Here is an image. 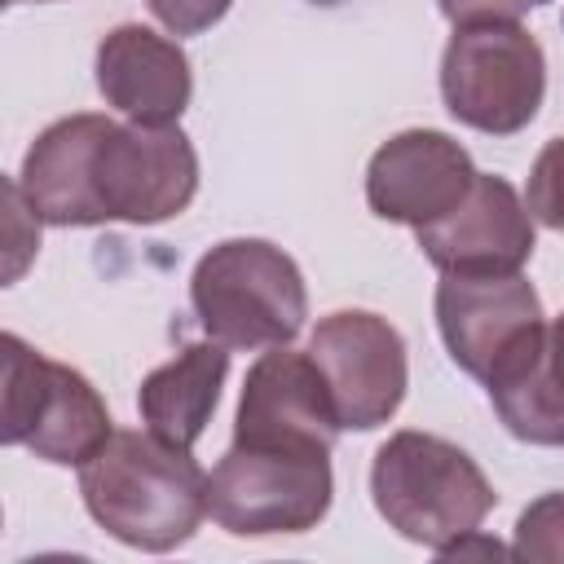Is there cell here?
<instances>
[{
	"label": "cell",
	"mask_w": 564,
	"mask_h": 564,
	"mask_svg": "<svg viewBox=\"0 0 564 564\" xmlns=\"http://www.w3.org/2000/svg\"><path fill=\"white\" fill-rule=\"evenodd\" d=\"M88 516L137 551H176L207 516V476L185 445L159 432H110L79 467Z\"/></svg>",
	"instance_id": "1"
},
{
	"label": "cell",
	"mask_w": 564,
	"mask_h": 564,
	"mask_svg": "<svg viewBox=\"0 0 564 564\" xmlns=\"http://www.w3.org/2000/svg\"><path fill=\"white\" fill-rule=\"evenodd\" d=\"M370 498L388 529L436 555H458L498 502L467 449L410 427L379 445L370 463Z\"/></svg>",
	"instance_id": "2"
},
{
	"label": "cell",
	"mask_w": 564,
	"mask_h": 564,
	"mask_svg": "<svg viewBox=\"0 0 564 564\" xmlns=\"http://www.w3.org/2000/svg\"><path fill=\"white\" fill-rule=\"evenodd\" d=\"M189 300L207 339L238 352L291 344L308 317L300 264L264 238L216 242L194 264Z\"/></svg>",
	"instance_id": "3"
},
{
	"label": "cell",
	"mask_w": 564,
	"mask_h": 564,
	"mask_svg": "<svg viewBox=\"0 0 564 564\" xmlns=\"http://www.w3.org/2000/svg\"><path fill=\"white\" fill-rule=\"evenodd\" d=\"M330 449L234 441L207 476V516L234 538L308 533L330 511Z\"/></svg>",
	"instance_id": "4"
},
{
	"label": "cell",
	"mask_w": 564,
	"mask_h": 564,
	"mask_svg": "<svg viewBox=\"0 0 564 564\" xmlns=\"http://www.w3.org/2000/svg\"><path fill=\"white\" fill-rule=\"evenodd\" d=\"M542 93L546 57L520 18L454 26L441 57V97L458 123L489 137H511L533 123Z\"/></svg>",
	"instance_id": "5"
},
{
	"label": "cell",
	"mask_w": 564,
	"mask_h": 564,
	"mask_svg": "<svg viewBox=\"0 0 564 564\" xmlns=\"http://www.w3.org/2000/svg\"><path fill=\"white\" fill-rule=\"evenodd\" d=\"M0 348H4L0 441L26 445L35 458L57 467H84L115 432L97 388L79 370L35 352L13 330L0 339Z\"/></svg>",
	"instance_id": "6"
},
{
	"label": "cell",
	"mask_w": 564,
	"mask_h": 564,
	"mask_svg": "<svg viewBox=\"0 0 564 564\" xmlns=\"http://www.w3.org/2000/svg\"><path fill=\"white\" fill-rule=\"evenodd\" d=\"M198 189V154L176 123H115L93 150V194L106 220L159 225Z\"/></svg>",
	"instance_id": "7"
},
{
	"label": "cell",
	"mask_w": 564,
	"mask_h": 564,
	"mask_svg": "<svg viewBox=\"0 0 564 564\" xmlns=\"http://www.w3.org/2000/svg\"><path fill=\"white\" fill-rule=\"evenodd\" d=\"M308 357L330 388L344 432H370L397 414L410 383V361L405 339L388 317L366 308H339L317 322Z\"/></svg>",
	"instance_id": "8"
},
{
	"label": "cell",
	"mask_w": 564,
	"mask_h": 564,
	"mask_svg": "<svg viewBox=\"0 0 564 564\" xmlns=\"http://www.w3.org/2000/svg\"><path fill=\"white\" fill-rule=\"evenodd\" d=\"M436 326L454 366L485 383L546 326V313L524 273H441Z\"/></svg>",
	"instance_id": "9"
},
{
	"label": "cell",
	"mask_w": 564,
	"mask_h": 564,
	"mask_svg": "<svg viewBox=\"0 0 564 564\" xmlns=\"http://www.w3.org/2000/svg\"><path fill=\"white\" fill-rule=\"evenodd\" d=\"M476 181L471 154L436 128H405L388 137L366 167V203L379 220L423 229L454 212Z\"/></svg>",
	"instance_id": "10"
},
{
	"label": "cell",
	"mask_w": 564,
	"mask_h": 564,
	"mask_svg": "<svg viewBox=\"0 0 564 564\" xmlns=\"http://www.w3.org/2000/svg\"><path fill=\"white\" fill-rule=\"evenodd\" d=\"M414 238L441 273H520L533 256V216L511 181L476 172L467 198Z\"/></svg>",
	"instance_id": "11"
},
{
	"label": "cell",
	"mask_w": 564,
	"mask_h": 564,
	"mask_svg": "<svg viewBox=\"0 0 564 564\" xmlns=\"http://www.w3.org/2000/svg\"><path fill=\"white\" fill-rule=\"evenodd\" d=\"M339 432L344 427H339L330 388L308 352H291L286 344H278L247 370L238 419H234V441L335 449Z\"/></svg>",
	"instance_id": "12"
},
{
	"label": "cell",
	"mask_w": 564,
	"mask_h": 564,
	"mask_svg": "<svg viewBox=\"0 0 564 564\" xmlns=\"http://www.w3.org/2000/svg\"><path fill=\"white\" fill-rule=\"evenodd\" d=\"M97 88L132 123H176L189 106V57L176 40L123 22L97 44Z\"/></svg>",
	"instance_id": "13"
},
{
	"label": "cell",
	"mask_w": 564,
	"mask_h": 564,
	"mask_svg": "<svg viewBox=\"0 0 564 564\" xmlns=\"http://www.w3.org/2000/svg\"><path fill=\"white\" fill-rule=\"evenodd\" d=\"M106 128V115L84 110L48 123L26 150L18 185L44 225H106L93 194V150Z\"/></svg>",
	"instance_id": "14"
},
{
	"label": "cell",
	"mask_w": 564,
	"mask_h": 564,
	"mask_svg": "<svg viewBox=\"0 0 564 564\" xmlns=\"http://www.w3.org/2000/svg\"><path fill=\"white\" fill-rule=\"evenodd\" d=\"M485 388L516 441L564 449V313L502 361Z\"/></svg>",
	"instance_id": "15"
},
{
	"label": "cell",
	"mask_w": 564,
	"mask_h": 564,
	"mask_svg": "<svg viewBox=\"0 0 564 564\" xmlns=\"http://www.w3.org/2000/svg\"><path fill=\"white\" fill-rule=\"evenodd\" d=\"M225 375H229V348L225 344L207 339V344L181 348L167 366L150 370L137 388V410H141L145 427L159 432L163 441L189 449L212 423Z\"/></svg>",
	"instance_id": "16"
},
{
	"label": "cell",
	"mask_w": 564,
	"mask_h": 564,
	"mask_svg": "<svg viewBox=\"0 0 564 564\" xmlns=\"http://www.w3.org/2000/svg\"><path fill=\"white\" fill-rule=\"evenodd\" d=\"M511 551L520 560H538V564H564V489L533 498L520 520H516V538Z\"/></svg>",
	"instance_id": "17"
},
{
	"label": "cell",
	"mask_w": 564,
	"mask_h": 564,
	"mask_svg": "<svg viewBox=\"0 0 564 564\" xmlns=\"http://www.w3.org/2000/svg\"><path fill=\"white\" fill-rule=\"evenodd\" d=\"M524 207L533 220L564 234V137L546 141L542 154L533 159L529 185H524Z\"/></svg>",
	"instance_id": "18"
},
{
	"label": "cell",
	"mask_w": 564,
	"mask_h": 564,
	"mask_svg": "<svg viewBox=\"0 0 564 564\" xmlns=\"http://www.w3.org/2000/svg\"><path fill=\"white\" fill-rule=\"evenodd\" d=\"M150 13L172 31V35H198L212 22H220L229 13L234 0H145Z\"/></svg>",
	"instance_id": "19"
},
{
	"label": "cell",
	"mask_w": 564,
	"mask_h": 564,
	"mask_svg": "<svg viewBox=\"0 0 564 564\" xmlns=\"http://www.w3.org/2000/svg\"><path fill=\"white\" fill-rule=\"evenodd\" d=\"M441 13L454 22V26H467V22H489V18H520L529 4L524 0H436Z\"/></svg>",
	"instance_id": "20"
},
{
	"label": "cell",
	"mask_w": 564,
	"mask_h": 564,
	"mask_svg": "<svg viewBox=\"0 0 564 564\" xmlns=\"http://www.w3.org/2000/svg\"><path fill=\"white\" fill-rule=\"evenodd\" d=\"M308 4H322V9H330V4H344V0H308Z\"/></svg>",
	"instance_id": "21"
},
{
	"label": "cell",
	"mask_w": 564,
	"mask_h": 564,
	"mask_svg": "<svg viewBox=\"0 0 564 564\" xmlns=\"http://www.w3.org/2000/svg\"><path fill=\"white\" fill-rule=\"evenodd\" d=\"M524 4H551V0H524Z\"/></svg>",
	"instance_id": "22"
},
{
	"label": "cell",
	"mask_w": 564,
	"mask_h": 564,
	"mask_svg": "<svg viewBox=\"0 0 564 564\" xmlns=\"http://www.w3.org/2000/svg\"><path fill=\"white\" fill-rule=\"evenodd\" d=\"M9 4H26V0H9Z\"/></svg>",
	"instance_id": "23"
}]
</instances>
